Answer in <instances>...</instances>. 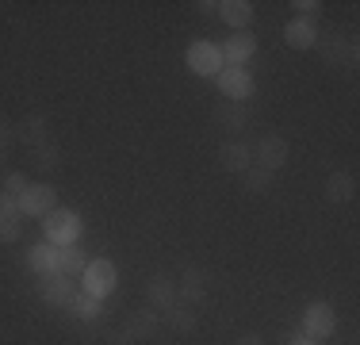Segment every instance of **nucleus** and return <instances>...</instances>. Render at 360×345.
Masks as SVG:
<instances>
[{
    "label": "nucleus",
    "instance_id": "f257e3e1",
    "mask_svg": "<svg viewBox=\"0 0 360 345\" xmlns=\"http://www.w3.org/2000/svg\"><path fill=\"white\" fill-rule=\"evenodd\" d=\"M81 230H84L81 227V215H77L73 207H62V203L42 219V234H46V242H50V246H58V249L77 246V242H81Z\"/></svg>",
    "mask_w": 360,
    "mask_h": 345
},
{
    "label": "nucleus",
    "instance_id": "f03ea898",
    "mask_svg": "<svg viewBox=\"0 0 360 345\" xmlns=\"http://www.w3.org/2000/svg\"><path fill=\"white\" fill-rule=\"evenodd\" d=\"M184 65L192 69L195 77H203V81H215V77L222 73V50L215 46V42H207V39H195L192 46L184 50Z\"/></svg>",
    "mask_w": 360,
    "mask_h": 345
},
{
    "label": "nucleus",
    "instance_id": "7ed1b4c3",
    "mask_svg": "<svg viewBox=\"0 0 360 345\" xmlns=\"http://www.w3.org/2000/svg\"><path fill=\"white\" fill-rule=\"evenodd\" d=\"M81 291L84 296H92V299H108L111 291H115V284H119V272H115V265L104 261V257H96V261H89L84 265V272H81Z\"/></svg>",
    "mask_w": 360,
    "mask_h": 345
},
{
    "label": "nucleus",
    "instance_id": "20e7f679",
    "mask_svg": "<svg viewBox=\"0 0 360 345\" xmlns=\"http://www.w3.org/2000/svg\"><path fill=\"white\" fill-rule=\"evenodd\" d=\"M215 89L222 92V100H238V104H250L257 92V81L245 65H222V73L215 77Z\"/></svg>",
    "mask_w": 360,
    "mask_h": 345
},
{
    "label": "nucleus",
    "instance_id": "39448f33",
    "mask_svg": "<svg viewBox=\"0 0 360 345\" xmlns=\"http://www.w3.org/2000/svg\"><path fill=\"white\" fill-rule=\"evenodd\" d=\"M15 200H20V215H23V219H27V215H31V219H46V215L58 207V188L50 184V180H31L27 192L15 196Z\"/></svg>",
    "mask_w": 360,
    "mask_h": 345
},
{
    "label": "nucleus",
    "instance_id": "423d86ee",
    "mask_svg": "<svg viewBox=\"0 0 360 345\" xmlns=\"http://www.w3.org/2000/svg\"><path fill=\"white\" fill-rule=\"evenodd\" d=\"M299 330H303L307 338H314V341L333 338V330H338V310L326 303V299H314V303H307L303 326H299Z\"/></svg>",
    "mask_w": 360,
    "mask_h": 345
},
{
    "label": "nucleus",
    "instance_id": "0eeeda50",
    "mask_svg": "<svg viewBox=\"0 0 360 345\" xmlns=\"http://www.w3.org/2000/svg\"><path fill=\"white\" fill-rule=\"evenodd\" d=\"M288 158H291V146H288L284 134H261V138H257L253 165H261V169H269V172H280V169L288 165Z\"/></svg>",
    "mask_w": 360,
    "mask_h": 345
},
{
    "label": "nucleus",
    "instance_id": "6e6552de",
    "mask_svg": "<svg viewBox=\"0 0 360 345\" xmlns=\"http://www.w3.org/2000/svg\"><path fill=\"white\" fill-rule=\"evenodd\" d=\"M211 119H215L219 131H250L253 127V108L250 104H238V100H222L215 104V111H211Z\"/></svg>",
    "mask_w": 360,
    "mask_h": 345
},
{
    "label": "nucleus",
    "instance_id": "1a4fd4ad",
    "mask_svg": "<svg viewBox=\"0 0 360 345\" xmlns=\"http://www.w3.org/2000/svg\"><path fill=\"white\" fill-rule=\"evenodd\" d=\"M314 50L322 54V62L330 69H356V62H360L353 39H319V46H314Z\"/></svg>",
    "mask_w": 360,
    "mask_h": 345
},
{
    "label": "nucleus",
    "instance_id": "9d476101",
    "mask_svg": "<svg viewBox=\"0 0 360 345\" xmlns=\"http://www.w3.org/2000/svg\"><path fill=\"white\" fill-rule=\"evenodd\" d=\"M39 296H42V303L46 307H54V310H62V307H70L73 303V296H77V288L70 280V276H62V272H54V276H39Z\"/></svg>",
    "mask_w": 360,
    "mask_h": 345
},
{
    "label": "nucleus",
    "instance_id": "9b49d317",
    "mask_svg": "<svg viewBox=\"0 0 360 345\" xmlns=\"http://www.w3.org/2000/svg\"><path fill=\"white\" fill-rule=\"evenodd\" d=\"M219 165L226 172H234V177H242V172L253 165V146L245 142V138H230V142H222L219 146Z\"/></svg>",
    "mask_w": 360,
    "mask_h": 345
},
{
    "label": "nucleus",
    "instance_id": "f8f14e48",
    "mask_svg": "<svg viewBox=\"0 0 360 345\" xmlns=\"http://www.w3.org/2000/svg\"><path fill=\"white\" fill-rule=\"evenodd\" d=\"M219 50H222V62L226 65H250L257 54V39H253V31H234Z\"/></svg>",
    "mask_w": 360,
    "mask_h": 345
},
{
    "label": "nucleus",
    "instance_id": "ddd939ff",
    "mask_svg": "<svg viewBox=\"0 0 360 345\" xmlns=\"http://www.w3.org/2000/svg\"><path fill=\"white\" fill-rule=\"evenodd\" d=\"M158 326H161V315L153 307H139V310H131V315L123 318V334L131 341H146V338H153L158 334Z\"/></svg>",
    "mask_w": 360,
    "mask_h": 345
},
{
    "label": "nucleus",
    "instance_id": "4468645a",
    "mask_svg": "<svg viewBox=\"0 0 360 345\" xmlns=\"http://www.w3.org/2000/svg\"><path fill=\"white\" fill-rule=\"evenodd\" d=\"M146 299H150V307L158 310V315H165L169 307H176V303H180V296H176V280H173V276H165V272L150 276Z\"/></svg>",
    "mask_w": 360,
    "mask_h": 345
},
{
    "label": "nucleus",
    "instance_id": "2eb2a0df",
    "mask_svg": "<svg viewBox=\"0 0 360 345\" xmlns=\"http://www.w3.org/2000/svg\"><path fill=\"white\" fill-rule=\"evenodd\" d=\"M50 119L42 115V111H31V115H23L20 123H15V142H23L27 150H35V146L50 142Z\"/></svg>",
    "mask_w": 360,
    "mask_h": 345
},
{
    "label": "nucleus",
    "instance_id": "dca6fc26",
    "mask_svg": "<svg viewBox=\"0 0 360 345\" xmlns=\"http://www.w3.org/2000/svg\"><path fill=\"white\" fill-rule=\"evenodd\" d=\"M176 296L184 299V307L203 303V299H207V272H203L200 265H188L184 276L176 280Z\"/></svg>",
    "mask_w": 360,
    "mask_h": 345
},
{
    "label": "nucleus",
    "instance_id": "f3484780",
    "mask_svg": "<svg viewBox=\"0 0 360 345\" xmlns=\"http://www.w3.org/2000/svg\"><path fill=\"white\" fill-rule=\"evenodd\" d=\"M58 265H62V249L50 246V242H39V246H31L27 253V269L35 276H54Z\"/></svg>",
    "mask_w": 360,
    "mask_h": 345
},
{
    "label": "nucleus",
    "instance_id": "a211bd4d",
    "mask_svg": "<svg viewBox=\"0 0 360 345\" xmlns=\"http://www.w3.org/2000/svg\"><path fill=\"white\" fill-rule=\"evenodd\" d=\"M219 20L234 31H250L253 23V4L250 0H219Z\"/></svg>",
    "mask_w": 360,
    "mask_h": 345
},
{
    "label": "nucleus",
    "instance_id": "6ab92c4d",
    "mask_svg": "<svg viewBox=\"0 0 360 345\" xmlns=\"http://www.w3.org/2000/svg\"><path fill=\"white\" fill-rule=\"evenodd\" d=\"M356 196V177L349 169H338L326 177V200L330 203H349Z\"/></svg>",
    "mask_w": 360,
    "mask_h": 345
},
{
    "label": "nucleus",
    "instance_id": "aec40b11",
    "mask_svg": "<svg viewBox=\"0 0 360 345\" xmlns=\"http://www.w3.org/2000/svg\"><path fill=\"white\" fill-rule=\"evenodd\" d=\"M284 42L291 50H314L319 46V27L311 20H291L284 27Z\"/></svg>",
    "mask_w": 360,
    "mask_h": 345
},
{
    "label": "nucleus",
    "instance_id": "412c9836",
    "mask_svg": "<svg viewBox=\"0 0 360 345\" xmlns=\"http://www.w3.org/2000/svg\"><path fill=\"white\" fill-rule=\"evenodd\" d=\"M65 310H70L73 318H81V322H96V318L104 315V299H92V296H84V291H77L73 303Z\"/></svg>",
    "mask_w": 360,
    "mask_h": 345
},
{
    "label": "nucleus",
    "instance_id": "4be33fe9",
    "mask_svg": "<svg viewBox=\"0 0 360 345\" xmlns=\"http://www.w3.org/2000/svg\"><path fill=\"white\" fill-rule=\"evenodd\" d=\"M272 177H276V172H269V169H261V165H250V169L242 172V192L264 196L272 188Z\"/></svg>",
    "mask_w": 360,
    "mask_h": 345
},
{
    "label": "nucleus",
    "instance_id": "5701e85b",
    "mask_svg": "<svg viewBox=\"0 0 360 345\" xmlns=\"http://www.w3.org/2000/svg\"><path fill=\"white\" fill-rule=\"evenodd\" d=\"M161 322H165L173 334H192V330H195V315H192V310H188L184 303L169 307L165 315H161Z\"/></svg>",
    "mask_w": 360,
    "mask_h": 345
},
{
    "label": "nucleus",
    "instance_id": "b1692460",
    "mask_svg": "<svg viewBox=\"0 0 360 345\" xmlns=\"http://www.w3.org/2000/svg\"><path fill=\"white\" fill-rule=\"evenodd\" d=\"M31 165L42 169V172H54L58 165H62V150H58L54 142H42V146L31 150Z\"/></svg>",
    "mask_w": 360,
    "mask_h": 345
},
{
    "label": "nucleus",
    "instance_id": "393cba45",
    "mask_svg": "<svg viewBox=\"0 0 360 345\" xmlns=\"http://www.w3.org/2000/svg\"><path fill=\"white\" fill-rule=\"evenodd\" d=\"M84 265H89V257H84V249H62V265H58V272L62 276H70V280H81V272H84Z\"/></svg>",
    "mask_w": 360,
    "mask_h": 345
},
{
    "label": "nucleus",
    "instance_id": "a878e982",
    "mask_svg": "<svg viewBox=\"0 0 360 345\" xmlns=\"http://www.w3.org/2000/svg\"><path fill=\"white\" fill-rule=\"evenodd\" d=\"M27 184H31L27 172H20V169L4 172V192H8V196H23V192H27Z\"/></svg>",
    "mask_w": 360,
    "mask_h": 345
},
{
    "label": "nucleus",
    "instance_id": "bb28decb",
    "mask_svg": "<svg viewBox=\"0 0 360 345\" xmlns=\"http://www.w3.org/2000/svg\"><path fill=\"white\" fill-rule=\"evenodd\" d=\"M23 238V222L20 219H0V246H15Z\"/></svg>",
    "mask_w": 360,
    "mask_h": 345
},
{
    "label": "nucleus",
    "instance_id": "cd10ccee",
    "mask_svg": "<svg viewBox=\"0 0 360 345\" xmlns=\"http://www.w3.org/2000/svg\"><path fill=\"white\" fill-rule=\"evenodd\" d=\"M291 12H295V20H311L314 23V15L322 12V0H291Z\"/></svg>",
    "mask_w": 360,
    "mask_h": 345
},
{
    "label": "nucleus",
    "instance_id": "c85d7f7f",
    "mask_svg": "<svg viewBox=\"0 0 360 345\" xmlns=\"http://www.w3.org/2000/svg\"><path fill=\"white\" fill-rule=\"evenodd\" d=\"M0 219H23L20 215V200L8 192H0Z\"/></svg>",
    "mask_w": 360,
    "mask_h": 345
},
{
    "label": "nucleus",
    "instance_id": "c756f323",
    "mask_svg": "<svg viewBox=\"0 0 360 345\" xmlns=\"http://www.w3.org/2000/svg\"><path fill=\"white\" fill-rule=\"evenodd\" d=\"M15 146V123H8V119H0V153H8Z\"/></svg>",
    "mask_w": 360,
    "mask_h": 345
},
{
    "label": "nucleus",
    "instance_id": "7c9ffc66",
    "mask_svg": "<svg viewBox=\"0 0 360 345\" xmlns=\"http://www.w3.org/2000/svg\"><path fill=\"white\" fill-rule=\"evenodd\" d=\"M195 12H200V15H219V0H200Z\"/></svg>",
    "mask_w": 360,
    "mask_h": 345
},
{
    "label": "nucleus",
    "instance_id": "2f4dec72",
    "mask_svg": "<svg viewBox=\"0 0 360 345\" xmlns=\"http://www.w3.org/2000/svg\"><path fill=\"white\" fill-rule=\"evenodd\" d=\"M108 345H131V338H127L123 330H111V334H108Z\"/></svg>",
    "mask_w": 360,
    "mask_h": 345
},
{
    "label": "nucleus",
    "instance_id": "473e14b6",
    "mask_svg": "<svg viewBox=\"0 0 360 345\" xmlns=\"http://www.w3.org/2000/svg\"><path fill=\"white\" fill-rule=\"evenodd\" d=\"M288 345H319V341H314V338H307V334L299 330V334H291V341H288Z\"/></svg>",
    "mask_w": 360,
    "mask_h": 345
},
{
    "label": "nucleus",
    "instance_id": "72a5a7b5",
    "mask_svg": "<svg viewBox=\"0 0 360 345\" xmlns=\"http://www.w3.org/2000/svg\"><path fill=\"white\" fill-rule=\"evenodd\" d=\"M238 345H264V341H261V334H242Z\"/></svg>",
    "mask_w": 360,
    "mask_h": 345
},
{
    "label": "nucleus",
    "instance_id": "f704fd0d",
    "mask_svg": "<svg viewBox=\"0 0 360 345\" xmlns=\"http://www.w3.org/2000/svg\"><path fill=\"white\" fill-rule=\"evenodd\" d=\"M4 161H8V153H0V165H4Z\"/></svg>",
    "mask_w": 360,
    "mask_h": 345
}]
</instances>
